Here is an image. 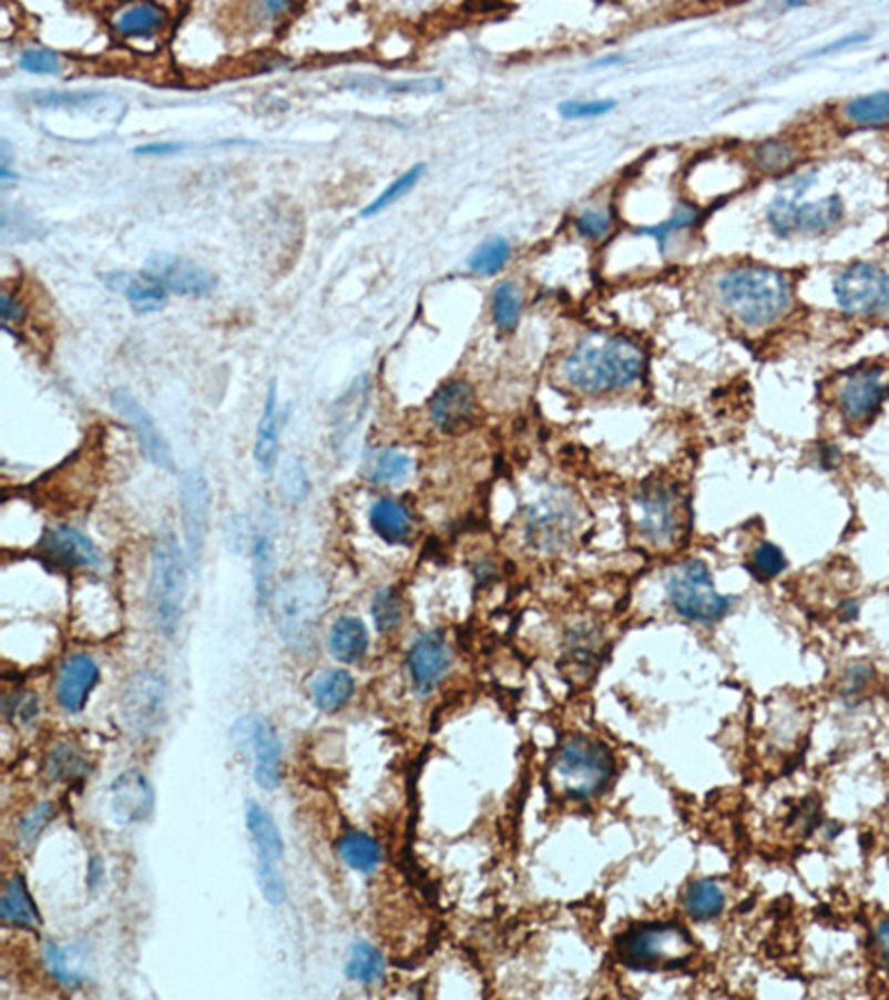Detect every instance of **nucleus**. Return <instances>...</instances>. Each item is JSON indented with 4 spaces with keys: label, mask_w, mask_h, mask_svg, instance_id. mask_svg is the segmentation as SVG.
<instances>
[{
    "label": "nucleus",
    "mask_w": 889,
    "mask_h": 1000,
    "mask_svg": "<svg viewBox=\"0 0 889 1000\" xmlns=\"http://www.w3.org/2000/svg\"><path fill=\"white\" fill-rule=\"evenodd\" d=\"M185 145L181 143H152V145H143L136 147V154H145V156H165V154H178Z\"/></svg>",
    "instance_id": "54"
},
{
    "label": "nucleus",
    "mask_w": 889,
    "mask_h": 1000,
    "mask_svg": "<svg viewBox=\"0 0 889 1000\" xmlns=\"http://www.w3.org/2000/svg\"><path fill=\"white\" fill-rule=\"evenodd\" d=\"M834 294L847 314H880L889 307V274L871 263H854L836 278Z\"/></svg>",
    "instance_id": "12"
},
{
    "label": "nucleus",
    "mask_w": 889,
    "mask_h": 1000,
    "mask_svg": "<svg viewBox=\"0 0 889 1000\" xmlns=\"http://www.w3.org/2000/svg\"><path fill=\"white\" fill-rule=\"evenodd\" d=\"M101 876H103V863H101V858H92V863H90V887H96Z\"/></svg>",
    "instance_id": "57"
},
{
    "label": "nucleus",
    "mask_w": 889,
    "mask_h": 1000,
    "mask_svg": "<svg viewBox=\"0 0 889 1000\" xmlns=\"http://www.w3.org/2000/svg\"><path fill=\"white\" fill-rule=\"evenodd\" d=\"M696 221H698V212H696V210L681 207V210H678L672 218H667L665 223H661V225H656V227L638 229V234H641V236H652V238H656L658 245H661V249H665V241H667L674 232L687 229V227H692Z\"/></svg>",
    "instance_id": "46"
},
{
    "label": "nucleus",
    "mask_w": 889,
    "mask_h": 1000,
    "mask_svg": "<svg viewBox=\"0 0 889 1000\" xmlns=\"http://www.w3.org/2000/svg\"><path fill=\"white\" fill-rule=\"evenodd\" d=\"M232 741L238 749H252L256 783L276 789L283 776V743L272 721L260 714L243 716L232 729Z\"/></svg>",
    "instance_id": "11"
},
{
    "label": "nucleus",
    "mask_w": 889,
    "mask_h": 1000,
    "mask_svg": "<svg viewBox=\"0 0 889 1000\" xmlns=\"http://www.w3.org/2000/svg\"><path fill=\"white\" fill-rule=\"evenodd\" d=\"M340 860L360 874H374L380 865V845L369 834L351 831L338 843Z\"/></svg>",
    "instance_id": "32"
},
{
    "label": "nucleus",
    "mask_w": 889,
    "mask_h": 1000,
    "mask_svg": "<svg viewBox=\"0 0 889 1000\" xmlns=\"http://www.w3.org/2000/svg\"><path fill=\"white\" fill-rule=\"evenodd\" d=\"M614 225V216L607 210H587L576 218L579 236L587 241H603Z\"/></svg>",
    "instance_id": "47"
},
{
    "label": "nucleus",
    "mask_w": 889,
    "mask_h": 1000,
    "mask_svg": "<svg viewBox=\"0 0 889 1000\" xmlns=\"http://www.w3.org/2000/svg\"><path fill=\"white\" fill-rule=\"evenodd\" d=\"M43 960L48 971L52 973V978L70 989H76L85 982V973L70 962V956L65 949H61L57 942H48L45 951H43Z\"/></svg>",
    "instance_id": "41"
},
{
    "label": "nucleus",
    "mask_w": 889,
    "mask_h": 1000,
    "mask_svg": "<svg viewBox=\"0 0 889 1000\" xmlns=\"http://www.w3.org/2000/svg\"><path fill=\"white\" fill-rule=\"evenodd\" d=\"M187 599V554L172 534L156 539L150 572L152 616L163 636H174L181 627Z\"/></svg>",
    "instance_id": "3"
},
{
    "label": "nucleus",
    "mask_w": 889,
    "mask_h": 1000,
    "mask_svg": "<svg viewBox=\"0 0 889 1000\" xmlns=\"http://www.w3.org/2000/svg\"><path fill=\"white\" fill-rule=\"evenodd\" d=\"M6 714L17 723H30L39 716V698L30 692H17L6 698Z\"/></svg>",
    "instance_id": "52"
},
{
    "label": "nucleus",
    "mask_w": 889,
    "mask_h": 1000,
    "mask_svg": "<svg viewBox=\"0 0 889 1000\" xmlns=\"http://www.w3.org/2000/svg\"><path fill=\"white\" fill-rule=\"evenodd\" d=\"M402 616V608H400V599L394 590L382 588L378 590V594L371 601V619L376 623L378 632H391L398 627Z\"/></svg>",
    "instance_id": "44"
},
{
    "label": "nucleus",
    "mask_w": 889,
    "mask_h": 1000,
    "mask_svg": "<svg viewBox=\"0 0 889 1000\" xmlns=\"http://www.w3.org/2000/svg\"><path fill=\"white\" fill-rule=\"evenodd\" d=\"M521 309H523V296H521L519 287L512 280L497 285V289L492 294V318L501 331L517 329V325L521 320Z\"/></svg>",
    "instance_id": "37"
},
{
    "label": "nucleus",
    "mask_w": 889,
    "mask_h": 1000,
    "mask_svg": "<svg viewBox=\"0 0 889 1000\" xmlns=\"http://www.w3.org/2000/svg\"><path fill=\"white\" fill-rule=\"evenodd\" d=\"M862 39H865V34H851V37H845L842 41H836V43H831V45L822 48V50H820V54H827V52H836V50L849 48V45H854V43H860Z\"/></svg>",
    "instance_id": "56"
},
{
    "label": "nucleus",
    "mask_w": 889,
    "mask_h": 1000,
    "mask_svg": "<svg viewBox=\"0 0 889 1000\" xmlns=\"http://www.w3.org/2000/svg\"><path fill=\"white\" fill-rule=\"evenodd\" d=\"M645 371V354L627 336L594 331L587 334L565 356L561 365L563 380L590 396L630 389Z\"/></svg>",
    "instance_id": "1"
},
{
    "label": "nucleus",
    "mask_w": 889,
    "mask_h": 1000,
    "mask_svg": "<svg viewBox=\"0 0 889 1000\" xmlns=\"http://www.w3.org/2000/svg\"><path fill=\"white\" fill-rule=\"evenodd\" d=\"M616 108V101H565L559 105V114L563 119H596L603 116L607 112H612Z\"/></svg>",
    "instance_id": "50"
},
{
    "label": "nucleus",
    "mask_w": 889,
    "mask_h": 1000,
    "mask_svg": "<svg viewBox=\"0 0 889 1000\" xmlns=\"http://www.w3.org/2000/svg\"><path fill=\"white\" fill-rule=\"evenodd\" d=\"M112 407L134 427V433L141 442V449L145 451V456L161 469L174 471V456L170 449V442L165 440L161 427L156 425V420L150 416V411L125 389H116L110 396Z\"/></svg>",
    "instance_id": "15"
},
{
    "label": "nucleus",
    "mask_w": 889,
    "mask_h": 1000,
    "mask_svg": "<svg viewBox=\"0 0 889 1000\" xmlns=\"http://www.w3.org/2000/svg\"><path fill=\"white\" fill-rule=\"evenodd\" d=\"M252 565H254V588L258 603L263 605L269 596L272 572H274V534L267 525H260L252 537Z\"/></svg>",
    "instance_id": "33"
},
{
    "label": "nucleus",
    "mask_w": 889,
    "mask_h": 1000,
    "mask_svg": "<svg viewBox=\"0 0 889 1000\" xmlns=\"http://www.w3.org/2000/svg\"><path fill=\"white\" fill-rule=\"evenodd\" d=\"M614 772V758L610 749L587 736L570 738L556 754L552 774L561 792L570 798H594L599 796Z\"/></svg>",
    "instance_id": "5"
},
{
    "label": "nucleus",
    "mask_w": 889,
    "mask_h": 1000,
    "mask_svg": "<svg viewBox=\"0 0 889 1000\" xmlns=\"http://www.w3.org/2000/svg\"><path fill=\"white\" fill-rule=\"evenodd\" d=\"M811 187V176H803L789 183L787 192H780L774 196L769 210H767V223L778 236H791V234H825L831 227H836L842 221L845 207L838 194L825 196L820 201L800 203L798 198Z\"/></svg>",
    "instance_id": "6"
},
{
    "label": "nucleus",
    "mask_w": 889,
    "mask_h": 1000,
    "mask_svg": "<svg viewBox=\"0 0 889 1000\" xmlns=\"http://www.w3.org/2000/svg\"><path fill=\"white\" fill-rule=\"evenodd\" d=\"M422 172H425V165H422V163L409 167L405 174H400L396 181H391V185H389L382 194H378V196L360 212V216H362V218H369V216H376V214H380L382 210H387L391 203H396L398 198H402L409 190H413V185L420 181Z\"/></svg>",
    "instance_id": "40"
},
{
    "label": "nucleus",
    "mask_w": 889,
    "mask_h": 1000,
    "mask_svg": "<svg viewBox=\"0 0 889 1000\" xmlns=\"http://www.w3.org/2000/svg\"><path fill=\"white\" fill-rule=\"evenodd\" d=\"M369 650V634L362 621L354 616L338 619L329 630V652L340 663H358Z\"/></svg>",
    "instance_id": "27"
},
{
    "label": "nucleus",
    "mask_w": 889,
    "mask_h": 1000,
    "mask_svg": "<svg viewBox=\"0 0 889 1000\" xmlns=\"http://www.w3.org/2000/svg\"><path fill=\"white\" fill-rule=\"evenodd\" d=\"M619 953L630 967L672 969L692 958L694 940L678 925H645L630 929L619 940Z\"/></svg>",
    "instance_id": "7"
},
{
    "label": "nucleus",
    "mask_w": 889,
    "mask_h": 1000,
    "mask_svg": "<svg viewBox=\"0 0 889 1000\" xmlns=\"http://www.w3.org/2000/svg\"><path fill=\"white\" fill-rule=\"evenodd\" d=\"M280 493L292 506L305 503L309 496V476L298 458H287L280 471Z\"/></svg>",
    "instance_id": "43"
},
{
    "label": "nucleus",
    "mask_w": 889,
    "mask_h": 1000,
    "mask_svg": "<svg viewBox=\"0 0 889 1000\" xmlns=\"http://www.w3.org/2000/svg\"><path fill=\"white\" fill-rule=\"evenodd\" d=\"M167 23V12L154 3H141L121 10L112 19L116 34L125 39H150L156 37Z\"/></svg>",
    "instance_id": "28"
},
{
    "label": "nucleus",
    "mask_w": 889,
    "mask_h": 1000,
    "mask_svg": "<svg viewBox=\"0 0 889 1000\" xmlns=\"http://www.w3.org/2000/svg\"><path fill=\"white\" fill-rule=\"evenodd\" d=\"M354 678L345 670H325L316 674V678L309 685V694L314 705L320 712H338L343 710L351 696H354Z\"/></svg>",
    "instance_id": "29"
},
{
    "label": "nucleus",
    "mask_w": 889,
    "mask_h": 1000,
    "mask_svg": "<svg viewBox=\"0 0 889 1000\" xmlns=\"http://www.w3.org/2000/svg\"><path fill=\"white\" fill-rule=\"evenodd\" d=\"M512 256V247L503 236H494L486 241L470 258V269L479 276H494L499 274Z\"/></svg>",
    "instance_id": "38"
},
{
    "label": "nucleus",
    "mask_w": 889,
    "mask_h": 1000,
    "mask_svg": "<svg viewBox=\"0 0 889 1000\" xmlns=\"http://www.w3.org/2000/svg\"><path fill=\"white\" fill-rule=\"evenodd\" d=\"M452 654L450 645L440 632L422 634L409 650L407 667L411 674V683L418 694H429L438 687V683L450 672Z\"/></svg>",
    "instance_id": "17"
},
{
    "label": "nucleus",
    "mask_w": 889,
    "mask_h": 1000,
    "mask_svg": "<svg viewBox=\"0 0 889 1000\" xmlns=\"http://www.w3.org/2000/svg\"><path fill=\"white\" fill-rule=\"evenodd\" d=\"M101 670L96 661L88 654H74L59 667L57 683H54V696L63 712L79 714L85 710L90 694L99 685Z\"/></svg>",
    "instance_id": "20"
},
{
    "label": "nucleus",
    "mask_w": 889,
    "mask_h": 1000,
    "mask_svg": "<svg viewBox=\"0 0 889 1000\" xmlns=\"http://www.w3.org/2000/svg\"><path fill=\"white\" fill-rule=\"evenodd\" d=\"M0 916L8 925H17V927H39L41 918H39V909L28 891V885L21 876H14L3 891V898H0Z\"/></svg>",
    "instance_id": "30"
},
{
    "label": "nucleus",
    "mask_w": 889,
    "mask_h": 1000,
    "mask_svg": "<svg viewBox=\"0 0 889 1000\" xmlns=\"http://www.w3.org/2000/svg\"><path fill=\"white\" fill-rule=\"evenodd\" d=\"M245 825H247V831L252 838L256 860L280 863L283 854H285L283 836H280L274 818L256 800H247V805H245Z\"/></svg>",
    "instance_id": "24"
},
{
    "label": "nucleus",
    "mask_w": 889,
    "mask_h": 1000,
    "mask_svg": "<svg viewBox=\"0 0 889 1000\" xmlns=\"http://www.w3.org/2000/svg\"><path fill=\"white\" fill-rule=\"evenodd\" d=\"M876 947L882 962L889 967V918L876 927Z\"/></svg>",
    "instance_id": "55"
},
{
    "label": "nucleus",
    "mask_w": 889,
    "mask_h": 1000,
    "mask_svg": "<svg viewBox=\"0 0 889 1000\" xmlns=\"http://www.w3.org/2000/svg\"><path fill=\"white\" fill-rule=\"evenodd\" d=\"M110 809L116 823L136 825L147 820L154 809V787L139 769L119 774L110 787Z\"/></svg>",
    "instance_id": "21"
},
{
    "label": "nucleus",
    "mask_w": 889,
    "mask_h": 1000,
    "mask_svg": "<svg viewBox=\"0 0 889 1000\" xmlns=\"http://www.w3.org/2000/svg\"><path fill=\"white\" fill-rule=\"evenodd\" d=\"M725 902L727 896L714 880H696L683 896V909L694 920H712L721 916Z\"/></svg>",
    "instance_id": "31"
},
{
    "label": "nucleus",
    "mask_w": 889,
    "mask_h": 1000,
    "mask_svg": "<svg viewBox=\"0 0 889 1000\" xmlns=\"http://www.w3.org/2000/svg\"><path fill=\"white\" fill-rule=\"evenodd\" d=\"M19 68L30 74H59L61 57L50 50H25L19 57Z\"/></svg>",
    "instance_id": "49"
},
{
    "label": "nucleus",
    "mask_w": 889,
    "mask_h": 1000,
    "mask_svg": "<svg viewBox=\"0 0 889 1000\" xmlns=\"http://www.w3.org/2000/svg\"><path fill=\"white\" fill-rule=\"evenodd\" d=\"M90 765L88 758L70 743H59L52 747V752L48 754V774L54 780H79L88 774Z\"/></svg>",
    "instance_id": "36"
},
{
    "label": "nucleus",
    "mask_w": 889,
    "mask_h": 1000,
    "mask_svg": "<svg viewBox=\"0 0 889 1000\" xmlns=\"http://www.w3.org/2000/svg\"><path fill=\"white\" fill-rule=\"evenodd\" d=\"M327 585L320 574L300 570L292 574L276 592V625L283 641L292 647H305L311 641L316 623L323 614Z\"/></svg>",
    "instance_id": "4"
},
{
    "label": "nucleus",
    "mask_w": 889,
    "mask_h": 1000,
    "mask_svg": "<svg viewBox=\"0 0 889 1000\" xmlns=\"http://www.w3.org/2000/svg\"><path fill=\"white\" fill-rule=\"evenodd\" d=\"M572 530H574V506L561 491L543 496L528 512V534L539 548L561 545Z\"/></svg>",
    "instance_id": "16"
},
{
    "label": "nucleus",
    "mask_w": 889,
    "mask_h": 1000,
    "mask_svg": "<svg viewBox=\"0 0 889 1000\" xmlns=\"http://www.w3.org/2000/svg\"><path fill=\"white\" fill-rule=\"evenodd\" d=\"M787 568V561L783 557V552L776 545L763 543L756 552H754V572L760 579H776L783 570Z\"/></svg>",
    "instance_id": "48"
},
{
    "label": "nucleus",
    "mask_w": 889,
    "mask_h": 1000,
    "mask_svg": "<svg viewBox=\"0 0 889 1000\" xmlns=\"http://www.w3.org/2000/svg\"><path fill=\"white\" fill-rule=\"evenodd\" d=\"M413 462L400 449H382L371 465V480L376 484H398L409 478Z\"/></svg>",
    "instance_id": "39"
},
{
    "label": "nucleus",
    "mask_w": 889,
    "mask_h": 1000,
    "mask_svg": "<svg viewBox=\"0 0 889 1000\" xmlns=\"http://www.w3.org/2000/svg\"><path fill=\"white\" fill-rule=\"evenodd\" d=\"M167 712V681L159 670L136 672L123 692L121 714L123 723L136 738L154 736Z\"/></svg>",
    "instance_id": "10"
},
{
    "label": "nucleus",
    "mask_w": 889,
    "mask_h": 1000,
    "mask_svg": "<svg viewBox=\"0 0 889 1000\" xmlns=\"http://www.w3.org/2000/svg\"><path fill=\"white\" fill-rule=\"evenodd\" d=\"M345 971H347V976H349L351 980H356V982L374 984V982H378V980L385 976V960H382V953H380L374 945H369V942H365V940H358V942H354L351 949H349Z\"/></svg>",
    "instance_id": "34"
},
{
    "label": "nucleus",
    "mask_w": 889,
    "mask_h": 1000,
    "mask_svg": "<svg viewBox=\"0 0 889 1000\" xmlns=\"http://www.w3.org/2000/svg\"><path fill=\"white\" fill-rule=\"evenodd\" d=\"M105 280L114 285V289H121L139 314H154L167 305V287L150 272L136 276L114 274L108 276Z\"/></svg>",
    "instance_id": "23"
},
{
    "label": "nucleus",
    "mask_w": 889,
    "mask_h": 1000,
    "mask_svg": "<svg viewBox=\"0 0 889 1000\" xmlns=\"http://www.w3.org/2000/svg\"><path fill=\"white\" fill-rule=\"evenodd\" d=\"M52 814H54L52 803L45 800V803L37 805V807L19 823V836H21V840H23V843H34V840L41 836L43 827L50 823Z\"/></svg>",
    "instance_id": "51"
},
{
    "label": "nucleus",
    "mask_w": 889,
    "mask_h": 1000,
    "mask_svg": "<svg viewBox=\"0 0 889 1000\" xmlns=\"http://www.w3.org/2000/svg\"><path fill=\"white\" fill-rule=\"evenodd\" d=\"M210 508H212V489L205 473L201 469L185 471L181 482V512H183L185 552L192 565H196L203 557L210 525Z\"/></svg>",
    "instance_id": "13"
},
{
    "label": "nucleus",
    "mask_w": 889,
    "mask_h": 1000,
    "mask_svg": "<svg viewBox=\"0 0 889 1000\" xmlns=\"http://www.w3.org/2000/svg\"><path fill=\"white\" fill-rule=\"evenodd\" d=\"M716 296L736 325L758 331L787 316L794 305V285L774 267L738 265L718 276Z\"/></svg>",
    "instance_id": "2"
},
{
    "label": "nucleus",
    "mask_w": 889,
    "mask_h": 1000,
    "mask_svg": "<svg viewBox=\"0 0 889 1000\" xmlns=\"http://www.w3.org/2000/svg\"><path fill=\"white\" fill-rule=\"evenodd\" d=\"M147 272L156 276L167 287V292H176L181 296L201 298L210 296L216 289V276L210 269L181 256L156 254L150 258Z\"/></svg>",
    "instance_id": "18"
},
{
    "label": "nucleus",
    "mask_w": 889,
    "mask_h": 1000,
    "mask_svg": "<svg viewBox=\"0 0 889 1000\" xmlns=\"http://www.w3.org/2000/svg\"><path fill=\"white\" fill-rule=\"evenodd\" d=\"M431 422L448 433L468 429L477 418V394L468 380L442 385L429 402Z\"/></svg>",
    "instance_id": "19"
},
{
    "label": "nucleus",
    "mask_w": 889,
    "mask_h": 1000,
    "mask_svg": "<svg viewBox=\"0 0 889 1000\" xmlns=\"http://www.w3.org/2000/svg\"><path fill=\"white\" fill-rule=\"evenodd\" d=\"M889 391L887 371L878 365L858 367L847 374L838 389V405L845 420L860 425L867 422L882 405Z\"/></svg>",
    "instance_id": "14"
},
{
    "label": "nucleus",
    "mask_w": 889,
    "mask_h": 1000,
    "mask_svg": "<svg viewBox=\"0 0 889 1000\" xmlns=\"http://www.w3.org/2000/svg\"><path fill=\"white\" fill-rule=\"evenodd\" d=\"M796 161V147L787 141H767L754 150V165L760 172L776 174Z\"/></svg>",
    "instance_id": "42"
},
{
    "label": "nucleus",
    "mask_w": 889,
    "mask_h": 1000,
    "mask_svg": "<svg viewBox=\"0 0 889 1000\" xmlns=\"http://www.w3.org/2000/svg\"><path fill=\"white\" fill-rule=\"evenodd\" d=\"M41 548L50 559H54L65 568L96 570L101 565L99 548L90 541V537L70 525H59L50 530Z\"/></svg>",
    "instance_id": "22"
},
{
    "label": "nucleus",
    "mask_w": 889,
    "mask_h": 1000,
    "mask_svg": "<svg viewBox=\"0 0 889 1000\" xmlns=\"http://www.w3.org/2000/svg\"><path fill=\"white\" fill-rule=\"evenodd\" d=\"M256 880H258L263 898L269 905L278 907V905L285 902V898H287V882H285L283 874H280L278 863L256 860Z\"/></svg>",
    "instance_id": "45"
},
{
    "label": "nucleus",
    "mask_w": 889,
    "mask_h": 1000,
    "mask_svg": "<svg viewBox=\"0 0 889 1000\" xmlns=\"http://www.w3.org/2000/svg\"><path fill=\"white\" fill-rule=\"evenodd\" d=\"M0 314H3V323L6 325H19L23 320V305L19 303V298L12 296V292L6 287L3 289V298H0Z\"/></svg>",
    "instance_id": "53"
},
{
    "label": "nucleus",
    "mask_w": 889,
    "mask_h": 1000,
    "mask_svg": "<svg viewBox=\"0 0 889 1000\" xmlns=\"http://www.w3.org/2000/svg\"><path fill=\"white\" fill-rule=\"evenodd\" d=\"M621 59H605V61H599L596 65H614V63H619Z\"/></svg>",
    "instance_id": "59"
},
{
    "label": "nucleus",
    "mask_w": 889,
    "mask_h": 1000,
    "mask_svg": "<svg viewBox=\"0 0 889 1000\" xmlns=\"http://www.w3.org/2000/svg\"><path fill=\"white\" fill-rule=\"evenodd\" d=\"M287 6L285 3H265L267 12H283Z\"/></svg>",
    "instance_id": "58"
},
{
    "label": "nucleus",
    "mask_w": 889,
    "mask_h": 1000,
    "mask_svg": "<svg viewBox=\"0 0 889 1000\" xmlns=\"http://www.w3.org/2000/svg\"><path fill=\"white\" fill-rule=\"evenodd\" d=\"M369 525L376 537L389 545H400L409 539L411 517L407 508L394 498H378L369 510Z\"/></svg>",
    "instance_id": "26"
},
{
    "label": "nucleus",
    "mask_w": 889,
    "mask_h": 1000,
    "mask_svg": "<svg viewBox=\"0 0 889 1000\" xmlns=\"http://www.w3.org/2000/svg\"><path fill=\"white\" fill-rule=\"evenodd\" d=\"M278 391H276V380L269 382L267 387V398H265V409L263 416L258 420L256 427V442H254V458L256 465L260 467V471H272L276 460H278Z\"/></svg>",
    "instance_id": "25"
},
{
    "label": "nucleus",
    "mask_w": 889,
    "mask_h": 1000,
    "mask_svg": "<svg viewBox=\"0 0 889 1000\" xmlns=\"http://www.w3.org/2000/svg\"><path fill=\"white\" fill-rule=\"evenodd\" d=\"M632 523L647 543L670 545L678 539L685 523V500L670 482H647L630 506Z\"/></svg>",
    "instance_id": "8"
},
{
    "label": "nucleus",
    "mask_w": 889,
    "mask_h": 1000,
    "mask_svg": "<svg viewBox=\"0 0 889 1000\" xmlns=\"http://www.w3.org/2000/svg\"><path fill=\"white\" fill-rule=\"evenodd\" d=\"M845 119L860 127L889 123V92L858 96L845 105Z\"/></svg>",
    "instance_id": "35"
},
{
    "label": "nucleus",
    "mask_w": 889,
    "mask_h": 1000,
    "mask_svg": "<svg viewBox=\"0 0 889 1000\" xmlns=\"http://www.w3.org/2000/svg\"><path fill=\"white\" fill-rule=\"evenodd\" d=\"M674 610L692 623H716L732 610V599L716 592L712 572L701 561L678 565L667 581Z\"/></svg>",
    "instance_id": "9"
}]
</instances>
